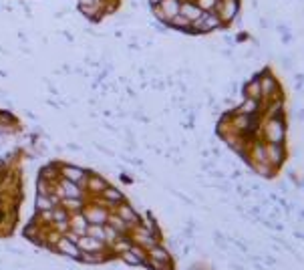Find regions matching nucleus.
Wrapping results in <instances>:
<instances>
[{"mask_svg": "<svg viewBox=\"0 0 304 270\" xmlns=\"http://www.w3.org/2000/svg\"><path fill=\"white\" fill-rule=\"evenodd\" d=\"M222 25H224V22H222V18L218 16V12H216V10H207V12H203L198 20L192 22L190 33H198V34L212 33V31L220 29Z\"/></svg>", "mask_w": 304, "mask_h": 270, "instance_id": "obj_1", "label": "nucleus"}, {"mask_svg": "<svg viewBox=\"0 0 304 270\" xmlns=\"http://www.w3.org/2000/svg\"><path fill=\"white\" fill-rule=\"evenodd\" d=\"M87 173L89 169L87 168H81V166H73V164H65L61 162V177L63 179H68L73 184H79V188L85 192L87 188Z\"/></svg>", "mask_w": 304, "mask_h": 270, "instance_id": "obj_2", "label": "nucleus"}, {"mask_svg": "<svg viewBox=\"0 0 304 270\" xmlns=\"http://www.w3.org/2000/svg\"><path fill=\"white\" fill-rule=\"evenodd\" d=\"M262 137L266 143H282L284 141V123L280 117L266 119L264 127H262Z\"/></svg>", "mask_w": 304, "mask_h": 270, "instance_id": "obj_3", "label": "nucleus"}, {"mask_svg": "<svg viewBox=\"0 0 304 270\" xmlns=\"http://www.w3.org/2000/svg\"><path fill=\"white\" fill-rule=\"evenodd\" d=\"M181 8V0H161L157 6H153V14L157 16V20L169 22L173 16L179 14Z\"/></svg>", "mask_w": 304, "mask_h": 270, "instance_id": "obj_4", "label": "nucleus"}, {"mask_svg": "<svg viewBox=\"0 0 304 270\" xmlns=\"http://www.w3.org/2000/svg\"><path fill=\"white\" fill-rule=\"evenodd\" d=\"M97 198H99L103 206H105L107 210H111V212H113V210H115V208H117V206H119L121 202H125V200H127V198H125V194H123L119 188L111 186V184H109V186L103 190Z\"/></svg>", "mask_w": 304, "mask_h": 270, "instance_id": "obj_5", "label": "nucleus"}, {"mask_svg": "<svg viewBox=\"0 0 304 270\" xmlns=\"http://www.w3.org/2000/svg\"><path fill=\"white\" fill-rule=\"evenodd\" d=\"M119 260L125 262L127 266H143L145 260H147V250H143L141 246L133 244L129 250H125V252L119 254Z\"/></svg>", "mask_w": 304, "mask_h": 270, "instance_id": "obj_6", "label": "nucleus"}, {"mask_svg": "<svg viewBox=\"0 0 304 270\" xmlns=\"http://www.w3.org/2000/svg\"><path fill=\"white\" fill-rule=\"evenodd\" d=\"M55 194L63 200V198H89L81 188H79V184H73V182H68V179H59L57 182V190H55Z\"/></svg>", "mask_w": 304, "mask_h": 270, "instance_id": "obj_7", "label": "nucleus"}, {"mask_svg": "<svg viewBox=\"0 0 304 270\" xmlns=\"http://www.w3.org/2000/svg\"><path fill=\"white\" fill-rule=\"evenodd\" d=\"M107 186H109L107 177H103L101 173L89 169V173H87V188H85V194L87 196H99Z\"/></svg>", "mask_w": 304, "mask_h": 270, "instance_id": "obj_8", "label": "nucleus"}, {"mask_svg": "<svg viewBox=\"0 0 304 270\" xmlns=\"http://www.w3.org/2000/svg\"><path fill=\"white\" fill-rule=\"evenodd\" d=\"M55 254H61V256H67L71 260H79V256H81V250H79V246H77V242H73V240H68L67 236H61L59 238V242L55 244Z\"/></svg>", "mask_w": 304, "mask_h": 270, "instance_id": "obj_9", "label": "nucleus"}, {"mask_svg": "<svg viewBox=\"0 0 304 270\" xmlns=\"http://www.w3.org/2000/svg\"><path fill=\"white\" fill-rule=\"evenodd\" d=\"M113 212H115V214H117L121 220H125L129 226H137V224L141 222V216H139V212H137L135 208L127 202V200L119 204V206H117Z\"/></svg>", "mask_w": 304, "mask_h": 270, "instance_id": "obj_10", "label": "nucleus"}, {"mask_svg": "<svg viewBox=\"0 0 304 270\" xmlns=\"http://www.w3.org/2000/svg\"><path fill=\"white\" fill-rule=\"evenodd\" d=\"M38 179H44L49 184H57L61 179V162H49L38 169Z\"/></svg>", "mask_w": 304, "mask_h": 270, "instance_id": "obj_11", "label": "nucleus"}, {"mask_svg": "<svg viewBox=\"0 0 304 270\" xmlns=\"http://www.w3.org/2000/svg\"><path fill=\"white\" fill-rule=\"evenodd\" d=\"M77 246H79L81 252H103V250H107V244H105V242L89 236V234L79 238V240H77Z\"/></svg>", "mask_w": 304, "mask_h": 270, "instance_id": "obj_12", "label": "nucleus"}, {"mask_svg": "<svg viewBox=\"0 0 304 270\" xmlns=\"http://www.w3.org/2000/svg\"><path fill=\"white\" fill-rule=\"evenodd\" d=\"M87 228H89V222L83 216V212H77V214H71L68 216V230L71 232H75L77 236H85L87 234Z\"/></svg>", "mask_w": 304, "mask_h": 270, "instance_id": "obj_13", "label": "nucleus"}, {"mask_svg": "<svg viewBox=\"0 0 304 270\" xmlns=\"http://www.w3.org/2000/svg\"><path fill=\"white\" fill-rule=\"evenodd\" d=\"M79 10H81L89 20H93V22L101 20V16L105 14L103 0H95V2H91V4H83V6H79Z\"/></svg>", "mask_w": 304, "mask_h": 270, "instance_id": "obj_14", "label": "nucleus"}, {"mask_svg": "<svg viewBox=\"0 0 304 270\" xmlns=\"http://www.w3.org/2000/svg\"><path fill=\"white\" fill-rule=\"evenodd\" d=\"M264 151H266V160L270 162L274 168H278L284 160V151L280 143H264Z\"/></svg>", "mask_w": 304, "mask_h": 270, "instance_id": "obj_15", "label": "nucleus"}, {"mask_svg": "<svg viewBox=\"0 0 304 270\" xmlns=\"http://www.w3.org/2000/svg\"><path fill=\"white\" fill-rule=\"evenodd\" d=\"M179 14H183L188 20H198L203 14V10L198 6V2H192V0H181V8H179Z\"/></svg>", "mask_w": 304, "mask_h": 270, "instance_id": "obj_16", "label": "nucleus"}, {"mask_svg": "<svg viewBox=\"0 0 304 270\" xmlns=\"http://www.w3.org/2000/svg\"><path fill=\"white\" fill-rule=\"evenodd\" d=\"M59 204H61V198L57 194H53V196H40V194H36L34 208H36V212H49V210H53Z\"/></svg>", "mask_w": 304, "mask_h": 270, "instance_id": "obj_17", "label": "nucleus"}, {"mask_svg": "<svg viewBox=\"0 0 304 270\" xmlns=\"http://www.w3.org/2000/svg\"><path fill=\"white\" fill-rule=\"evenodd\" d=\"M87 200H89V198H63L59 206H63V208H65V210L68 212V216H71V214L83 212V208H85Z\"/></svg>", "mask_w": 304, "mask_h": 270, "instance_id": "obj_18", "label": "nucleus"}, {"mask_svg": "<svg viewBox=\"0 0 304 270\" xmlns=\"http://www.w3.org/2000/svg\"><path fill=\"white\" fill-rule=\"evenodd\" d=\"M105 224H109L113 230H117L119 234H129V230H131V226L125 222V220H121L115 212H109V218H107V222Z\"/></svg>", "mask_w": 304, "mask_h": 270, "instance_id": "obj_19", "label": "nucleus"}, {"mask_svg": "<svg viewBox=\"0 0 304 270\" xmlns=\"http://www.w3.org/2000/svg\"><path fill=\"white\" fill-rule=\"evenodd\" d=\"M258 111H260V101L250 99V97H246L242 105L236 109V113H242V115H258Z\"/></svg>", "mask_w": 304, "mask_h": 270, "instance_id": "obj_20", "label": "nucleus"}, {"mask_svg": "<svg viewBox=\"0 0 304 270\" xmlns=\"http://www.w3.org/2000/svg\"><path fill=\"white\" fill-rule=\"evenodd\" d=\"M147 270H173V260H155V258H147L145 264Z\"/></svg>", "mask_w": 304, "mask_h": 270, "instance_id": "obj_21", "label": "nucleus"}, {"mask_svg": "<svg viewBox=\"0 0 304 270\" xmlns=\"http://www.w3.org/2000/svg\"><path fill=\"white\" fill-rule=\"evenodd\" d=\"M246 97H250V99H258V101H262V91H260V81L258 79H254L252 83H248L246 85Z\"/></svg>", "mask_w": 304, "mask_h": 270, "instance_id": "obj_22", "label": "nucleus"}, {"mask_svg": "<svg viewBox=\"0 0 304 270\" xmlns=\"http://www.w3.org/2000/svg\"><path fill=\"white\" fill-rule=\"evenodd\" d=\"M168 25H169V27H173V29H177V31H190V29H192V20H188L183 14H177V16H173Z\"/></svg>", "mask_w": 304, "mask_h": 270, "instance_id": "obj_23", "label": "nucleus"}, {"mask_svg": "<svg viewBox=\"0 0 304 270\" xmlns=\"http://www.w3.org/2000/svg\"><path fill=\"white\" fill-rule=\"evenodd\" d=\"M87 234L93 238H97V240H101V242H105V224H89Z\"/></svg>", "mask_w": 304, "mask_h": 270, "instance_id": "obj_24", "label": "nucleus"}, {"mask_svg": "<svg viewBox=\"0 0 304 270\" xmlns=\"http://www.w3.org/2000/svg\"><path fill=\"white\" fill-rule=\"evenodd\" d=\"M119 236H121V234H119L117 230H113L109 224H105V244H107V246H109V244H113V242H115Z\"/></svg>", "mask_w": 304, "mask_h": 270, "instance_id": "obj_25", "label": "nucleus"}, {"mask_svg": "<svg viewBox=\"0 0 304 270\" xmlns=\"http://www.w3.org/2000/svg\"><path fill=\"white\" fill-rule=\"evenodd\" d=\"M196 2H198V6L202 8L203 12H207V10H216L220 0H196Z\"/></svg>", "mask_w": 304, "mask_h": 270, "instance_id": "obj_26", "label": "nucleus"}, {"mask_svg": "<svg viewBox=\"0 0 304 270\" xmlns=\"http://www.w3.org/2000/svg\"><path fill=\"white\" fill-rule=\"evenodd\" d=\"M79 2V6H83V4H91V2H95V0H77Z\"/></svg>", "mask_w": 304, "mask_h": 270, "instance_id": "obj_27", "label": "nucleus"}, {"mask_svg": "<svg viewBox=\"0 0 304 270\" xmlns=\"http://www.w3.org/2000/svg\"><path fill=\"white\" fill-rule=\"evenodd\" d=\"M159 2H161V0H149V4H151V8H153V6H157Z\"/></svg>", "mask_w": 304, "mask_h": 270, "instance_id": "obj_28", "label": "nucleus"}]
</instances>
